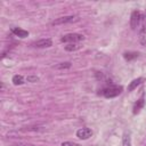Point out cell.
Masks as SVG:
<instances>
[{
  "label": "cell",
  "instance_id": "cell-5",
  "mask_svg": "<svg viewBox=\"0 0 146 146\" xmlns=\"http://www.w3.org/2000/svg\"><path fill=\"white\" fill-rule=\"evenodd\" d=\"M91 135H92V131L89 128H81L76 131V137L80 138V139H83V140L91 137Z\"/></svg>",
  "mask_w": 146,
  "mask_h": 146
},
{
  "label": "cell",
  "instance_id": "cell-12",
  "mask_svg": "<svg viewBox=\"0 0 146 146\" xmlns=\"http://www.w3.org/2000/svg\"><path fill=\"white\" fill-rule=\"evenodd\" d=\"M13 83H14L15 86H21V84L24 83V78H23L22 75L16 74V75L13 76Z\"/></svg>",
  "mask_w": 146,
  "mask_h": 146
},
{
  "label": "cell",
  "instance_id": "cell-7",
  "mask_svg": "<svg viewBox=\"0 0 146 146\" xmlns=\"http://www.w3.org/2000/svg\"><path fill=\"white\" fill-rule=\"evenodd\" d=\"M11 32L16 35V36H19V38H26L29 35V32L25 31V30H22V29H18V27H13L11 29Z\"/></svg>",
  "mask_w": 146,
  "mask_h": 146
},
{
  "label": "cell",
  "instance_id": "cell-8",
  "mask_svg": "<svg viewBox=\"0 0 146 146\" xmlns=\"http://www.w3.org/2000/svg\"><path fill=\"white\" fill-rule=\"evenodd\" d=\"M144 105H145V100H144V97H141V98H139V99L136 102V104H135V106H133V114H137V113L144 107Z\"/></svg>",
  "mask_w": 146,
  "mask_h": 146
},
{
  "label": "cell",
  "instance_id": "cell-11",
  "mask_svg": "<svg viewBox=\"0 0 146 146\" xmlns=\"http://www.w3.org/2000/svg\"><path fill=\"white\" fill-rule=\"evenodd\" d=\"M138 55H139V54L136 52V51H128V52H124V54H123V57H124V59H127V60H132V59L137 58Z\"/></svg>",
  "mask_w": 146,
  "mask_h": 146
},
{
  "label": "cell",
  "instance_id": "cell-16",
  "mask_svg": "<svg viewBox=\"0 0 146 146\" xmlns=\"http://www.w3.org/2000/svg\"><path fill=\"white\" fill-rule=\"evenodd\" d=\"M60 146H80V145L75 141H64V143H62Z\"/></svg>",
  "mask_w": 146,
  "mask_h": 146
},
{
  "label": "cell",
  "instance_id": "cell-17",
  "mask_svg": "<svg viewBox=\"0 0 146 146\" xmlns=\"http://www.w3.org/2000/svg\"><path fill=\"white\" fill-rule=\"evenodd\" d=\"M13 146H36V145H33V144H27V143H19V144H15Z\"/></svg>",
  "mask_w": 146,
  "mask_h": 146
},
{
  "label": "cell",
  "instance_id": "cell-9",
  "mask_svg": "<svg viewBox=\"0 0 146 146\" xmlns=\"http://www.w3.org/2000/svg\"><path fill=\"white\" fill-rule=\"evenodd\" d=\"M141 81H143V78H137V79L132 80V81L129 83V86H128V91H132L133 89H136V88L141 83Z\"/></svg>",
  "mask_w": 146,
  "mask_h": 146
},
{
  "label": "cell",
  "instance_id": "cell-3",
  "mask_svg": "<svg viewBox=\"0 0 146 146\" xmlns=\"http://www.w3.org/2000/svg\"><path fill=\"white\" fill-rule=\"evenodd\" d=\"M141 18H143V14H141L139 10H133L132 14H131V17H130V25H131V29L135 30V29L139 25Z\"/></svg>",
  "mask_w": 146,
  "mask_h": 146
},
{
  "label": "cell",
  "instance_id": "cell-13",
  "mask_svg": "<svg viewBox=\"0 0 146 146\" xmlns=\"http://www.w3.org/2000/svg\"><path fill=\"white\" fill-rule=\"evenodd\" d=\"M80 47L81 46L75 44V43H68V44L65 46V50H67V51H75V50L80 49Z\"/></svg>",
  "mask_w": 146,
  "mask_h": 146
},
{
  "label": "cell",
  "instance_id": "cell-18",
  "mask_svg": "<svg viewBox=\"0 0 146 146\" xmlns=\"http://www.w3.org/2000/svg\"><path fill=\"white\" fill-rule=\"evenodd\" d=\"M145 17H146V16H145ZM145 19H146V18H145Z\"/></svg>",
  "mask_w": 146,
  "mask_h": 146
},
{
  "label": "cell",
  "instance_id": "cell-14",
  "mask_svg": "<svg viewBox=\"0 0 146 146\" xmlns=\"http://www.w3.org/2000/svg\"><path fill=\"white\" fill-rule=\"evenodd\" d=\"M71 65L72 64L70 62H65V63H60V64L56 65V68H58V70H65V68H70Z\"/></svg>",
  "mask_w": 146,
  "mask_h": 146
},
{
  "label": "cell",
  "instance_id": "cell-2",
  "mask_svg": "<svg viewBox=\"0 0 146 146\" xmlns=\"http://www.w3.org/2000/svg\"><path fill=\"white\" fill-rule=\"evenodd\" d=\"M82 40H84V35L80 33H68L60 38V42H70V43L79 42Z\"/></svg>",
  "mask_w": 146,
  "mask_h": 146
},
{
  "label": "cell",
  "instance_id": "cell-1",
  "mask_svg": "<svg viewBox=\"0 0 146 146\" xmlns=\"http://www.w3.org/2000/svg\"><path fill=\"white\" fill-rule=\"evenodd\" d=\"M122 90L123 88L121 86H108L102 90V95L106 98H113V97L119 96L122 92Z\"/></svg>",
  "mask_w": 146,
  "mask_h": 146
},
{
  "label": "cell",
  "instance_id": "cell-6",
  "mask_svg": "<svg viewBox=\"0 0 146 146\" xmlns=\"http://www.w3.org/2000/svg\"><path fill=\"white\" fill-rule=\"evenodd\" d=\"M33 46L36 48H48V47L52 46V41H51V39H41V40L35 41L33 43Z\"/></svg>",
  "mask_w": 146,
  "mask_h": 146
},
{
  "label": "cell",
  "instance_id": "cell-15",
  "mask_svg": "<svg viewBox=\"0 0 146 146\" xmlns=\"http://www.w3.org/2000/svg\"><path fill=\"white\" fill-rule=\"evenodd\" d=\"M26 80L29 81V82H38L40 79H39V76H36V75H29L27 78H26Z\"/></svg>",
  "mask_w": 146,
  "mask_h": 146
},
{
  "label": "cell",
  "instance_id": "cell-4",
  "mask_svg": "<svg viewBox=\"0 0 146 146\" xmlns=\"http://www.w3.org/2000/svg\"><path fill=\"white\" fill-rule=\"evenodd\" d=\"M78 18L75 16H63L59 18H56L55 21L51 22V25H63V24H67V23H72L74 21H76Z\"/></svg>",
  "mask_w": 146,
  "mask_h": 146
},
{
  "label": "cell",
  "instance_id": "cell-10",
  "mask_svg": "<svg viewBox=\"0 0 146 146\" xmlns=\"http://www.w3.org/2000/svg\"><path fill=\"white\" fill-rule=\"evenodd\" d=\"M122 146H131V137L129 132L123 133L122 137Z\"/></svg>",
  "mask_w": 146,
  "mask_h": 146
}]
</instances>
